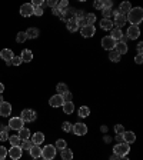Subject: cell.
Wrapping results in <instances>:
<instances>
[{"instance_id": "obj_1", "label": "cell", "mask_w": 143, "mask_h": 160, "mask_svg": "<svg viewBox=\"0 0 143 160\" xmlns=\"http://www.w3.org/2000/svg\"><path fill=\"white\" fill-rule=\"evenodd\" d=\"M126 20L132 23V26H139V23H142L143 20V10L142 7H135L130 9V11L126 16Z\"/></svg>"}, {"instance_id": "obj_2", "label": "cell", "mask_w": 143, "mask_h": 160, "mask_svg": "<svg viewBox=\"0 0 143 160\" xmlns=\"http://www.w3.org/2000/svg\"><path fill=\"white\" fill-rule=\"evenodd\" d=\"M113 150H115V154H117L119 157L128 156V153L130 152V146H129L128 143H117V145L113 147Z\"/></svg>"}, {"instance_id": "obj_3", "label": "cell", "mask_w": 143, "mask_h": 160, "mask_svg": "<svg viewBox=\"0 0 143 160\" xmlns=\"http://www.w3.org/2000/svg\"><path fill=\"white\" fill-rule=\"evenodd\" d=\"M41 156H43V159H54V156H56V147L53 145H47L45 146L43 149H41Z\"/></svg>"}, {"instance_id": "obj_4", "label": "cell", "mask_w": 143, "mask_h": 160, "mask_svg": "<svg viewBox=\"0 0 143 160\" xmlns=\"http://www.w3.org/2000/svg\"><path fill=\"white\" fill-rule=\"evenodd\" d=\"M23 126H24V122H23L20 117H11V119L9 120V129H11V130L19 132L20 129H23Z\"/></svg>"}, {"instance_id": "obj_5", "label": "cell", "mask_w": 143, "mask_h": 160, "mask_svg": "<svg viewBox=\"0 0 143 160\" xmlns=\"http://www.w3.org/2000/svg\"><path fill=\"white\" fill-rule=\"evenodd\" d=\"M20 119L23 122H34L36 120V112L34 110H30V109H24L20 115Z\"/></svg>"}, {"instance_id": "obj_6", "label": "cell", "mask_w": 143, "mask_h": 160, "mask_svg": "<svg viewBox=\"0 0 143 160\" xmlns=\"http://www.w3.org/2000/svg\"><path fill=\"white\" fill-rule=\"evenodd\" d=\"M72 130L76 136H84V134H87V126L84 123H76L75 126L72 127Z\"/></svg>"}, {"instance_id": "obj_7", "label": "cell", "mask_w": 143, "mask_h": 160, "mask_svg": "<svg viewBox=\"0 0 143 160\" xmlns=\"http://www.w3.org/2000/svg\"><path fill=\"white\" fill-rule=\"evenodd\" d=\"M7 154L11 160H19L23 154V150L20 149L19 146H11V149L7 152Z\"/></svg>"}, {"instance_id": "obj_8", "label": "cell", "mask_w": 143, "mask_h": 160, "mask_svg": "<svg viewBox=\"0 0 143 160\" xmlns=\"http://www.w3.org/2000/svg\"><path fill=\"white\" fill-rule=\"evenodd\" d=\"M140 36V29L139 26H129L128 33H126V37L130 39V40H135Z\"/></svg>"}, {"instance_id": "obj_9", "label": "cell", "mask_w": 143, "mask_h": 160, "mask_svg": "<svg viewBox=\"0 0 143 160\" xmlns=\"http://www.w3.org/2000/svg\"><path fill=\"white\" fill-rule=\"evenodd\" d=\"M116 43H117V41H115L112 37H110V36H105V37L102 39V46H103V49H106V50H109V52L115 49Z\"/></svg>"}, {"instance_id": "obj_10", "label": "cell", "mask_w": 143, "mask_h": 160, "mask_svg": "<svg viewBox=\"0 0 143 160\" xmlns=\"http://www.w3.org/2000/svg\"><path fill=\"white\" fill-rule=\"evenodd\" d=\"M80 33H82L83 37H92V36H94V33H96V27H94L93 24H87V26L80 29Z\"/></svg>"}, {"instance_id": "obj_11", "label": "cell", "mask_w": 143, "mask_h": 160, "mask_svg": "<svg viewBox=\"0 0 143 160\" xmlns=\"http://www.w3.org/2000/svg\"><path fill=\"white\" fill-rule=\"evenodd\" d=\"M33 6H32V3H24L20 6V15L23 16V17H29V16L33 15Z\"/></svg>"}, {"instance_id": "obj_12", "label": "cell", "mask_w": 143, "mask_h": 160, "mask_svg": "<svg viewBox=\"0 0 143 160\" xmlns=\"http://www.w3.org/2000/svg\"><path fill=\"white\" fill-rule=\"evenodd\" d=\"M63 97H62V94H54V96L50 97L49 100V104L52 106V107H62L63 106Z\"/></svg>"}, {"instance_id": "obj_13", "label": "cell", "mask_w": 143, "mask_h": 160, "mask_svg": "<svg viewBox=\"0 0 143 160\" xmlns=\"http://www.w3.org/2000/svg\"><path fill=\"white\" fill-rule=\"evenodd\" d=\"M10 113H11V104L10 103H7V102L0 103V116H3V117H9Z\"/></svg>"}, {"instance_id": "obj_14", "label": "cell", "mask_w": 143, "mask_h": 160, "mask_svg": "<svg viewBox=\"0 0 143 160\" xmlns=\"http://www.w3.org/2000/svg\"><path fill=\"white\" fill-rule=\"evenodd\" d=\"M75 13H76V10H75L73 7H67L66 10L62 11L60 19L63 20V22H67V20H70L72 17H75Z\"/></svg>"}, {"instance_id": "obj_15", "label": "cell", "mask_w": 143, "mask_h": 160, "mask_svg": "<svg viewBox=\"0 0 143 160\" xmlns=\"http://www.w3.org/2000/svg\"><path fill=\"white\" fill-rule=\"evenodd\" d=\"M0 57H2L6 63H10V60L15 57V54H13V52H11L10 49H3V50L0 52Z\"/></svg>"}, {"instance_id": "obj_16", "label": "cell", "mask_w": 143, "mask_h": 160, "mask_svg": "<svg viewBox=\"0 0 143 160\" xmlns=\"http://www.w3.org/2000/svg\"><path fill=\"white\" fill-rule=\"evenodd\" d=\"M126 24V16L124 15H117L113 20V26H116V29H120Z\"/></svg>"}, {"instance_id": "obj_17", "label": "cell", "mask_w": 143, "mask_h": 160, "mask_svg": "<svg viewBox=\"0 0 143 160\" xmlns=\"http://www.w3.org/2000/svg\"><path fill=\"white\" fill-rule=\"evenodd\" d=\"M66 27H67V30L70 32V33H75V32H77V30H79V26H77V20H76L75 17H72L70 20H67V22H66Z\"/></svg>"}, {"instance_id": "obj_18", "label": "cell", "mask_w": 143, "mask_h": 160, "mask_svg": "<svg viewBox=\"0 0 143 160\" xmlns=\"http://www.w3.org/2000/svg\"><path fill=\"white\" fill-rule=\"evenodd\" d=\"M115 50H116L120 56H122V54H126L128 50H129L128 43H122V41H119V43H116V46H115Z\"/></svg>"}, {"instance_id": "obj_19", "label": "cell", "mask_w": 143, "mask_h": 160, "mask_svg": "<svg viewBox=\"0 0 143 160\" xmlns=\"http://www.w3.org/2000/svg\"><path fill=\"white\" fill-rule=\"evenodd\" d=\"M130 9H132V4L129 3V2H123V3H120V6H119V9H117V10H119V13H120V15H128L129 11H130Z\"/></svg>"}, {"instance_id": "obj_20", "label": "cell", "mask_w": 143, "mask_h": 160, "mask_svg": "<svg viewBox=\"0 0 143 160\" xmlns=\"http://www.w3.org/2000/svg\"><path fill=\"white\" fill-rule=\"evenodd\" d=\"M43 140H45V134L40 133V132H37V133L33 134V137H32V143L36 146H40L41 143H43Z\"/></svg>"}, {"instance_id": "obj_21", "label": "cell", "mask_w": 143, "mask_h": 160, "mask_svg": "<svg viewBox=\"0 0 143 160\" xmlns=\"http://www.w3.org/2000/svg\"><path fill=\"white\" fill-rule=\"evenodd\" d=\"M123 140H124V143H128V145H130V143H135L136 134L133 133V132H124V133H123Z\"/></svg>"}, {"instance_id": "obj_22", "label": "cell", "mask_w": 143, "mask_h": 160, "mask_svg": "<svg viewBox=\"0 0 143 160\" xmlns=\"http://www.w3.org/2000/svg\"><path fill=\"white\" fill-rule=\"evenodd\" d=\"M29 152H30L32 157H34V159H39V157H41V147H40V146L33 145V146H32V149L29 150Z\"/></svg>"}, {"instance_id": "obj_23", "label": "cell", "mask_w": 143, "mask_h": 160, "mask_svg": "<svg viewBox=\"0 0 143 160\" xmlns=\"http://www.w3.org/2000/svg\"><path fill=\"white\" fill-rule=\"evenodd\" d=\"M63 112L64 115H72V113L75 112V104L72 103V102H67V103H63Z\"/></svg>"}, {"instance_id": "obj_24", "label": "cell", "mask_w": 143, "mask_h": 160, "mask_svg": "<svg viewBox=\"0 0 143 160\" xmlns=\"http://www.w3.org/2000/svg\"><path fill=\"white\" fill-rule=\"evenodd\" d=\"M22 60L23 62H32V59H33V53H32V50H29V49H24L22 52Z\"/></svg>"}, {"instance_id": "obj_25", "label": "cell", "mask_w": 143, "mask_h": 160, "mask_svg": "<svg viewBox=\"0 0 143 160\" xmlns=\"http://www.w3.org/2000/svg\"><path fill=\"white\" fill-rule=\"evenodd\" d=\"M100 29H103V30H112L113 29L112 19H103L102 22H100Z\"/></svg>"}, {"instance_id": "obj_26", "label": "cell", "mask_w": 143, "mask_h": 160, "mask_svg": "<svg viewBox=\"0 0 143 160\" xmlns=\"http://www.w3.org/2000/svg\"><path fill=\"white\" fill-rule=\"evenodd\" d=\"M26 36H27V39H36L39 36V29H36V27H29V29L26 30Z\"/></svg>"}, {"instance_id": "obj_27", "label": "cell", "mask_w": 143, "mask_h": 160, "mask_svg": "<svg viewBox=\"0 0 143 160\" xmlns=\"http://www.w3.org/2000/svg\"><path fill=\"white\" fill-rule=\"evenodd\" d=\"M122 36H123V32H122L120 29L113 27V29H112V36H110V37H112L115 41H117V40H120V39H122Z\"/></svg>"}, {"instance_id": "obj_28", "label": "cell", "mask_w": 143, "mask_h": 160, "mask_svg": "<svg viewBox=\"0 0 143 160\" xmlns=\"http://www.w3.org/2000/svg\"><path fill=\"white\" fill-rule=\"evenodd\" d=\"M17 136H19V139L20 140H29V137H30V132H29V129H24V127H23V129H20L19 130V134H17Z\"/></svg>"}, {"instance_id": "obj_29", "label": "cell", "mask_w": 143, "mask_h": 160, "mask_svg": "<svg viewBox=\"0 0 143 160\" xmlns=\"http://www.w3.org/2000/svg\"><path fill=\"white\" fill-rule=\"evenodd\" d=\"M62 160H73V152L70 149H63L62 150Z\"/></svg>"}, {"instance_id": "obj_30", "label": "cell", "mask_w": 143, "mask_h": 160, "mask_svg": "<svg viewBox=\"0 0 143 160\" xmlns=\"http://www.w3.org/2000/svg\"><path fill=\"white\" fill-rule=\"evenodd\" d=\"M120 54H119V53L116 52V50H115V49H113V50H110V53H109V59L112 60V62H120Z\"/></svg>"}, {"instance_id": "obj_31", "label": "cell", "mask_w": 143, "mask_h": 160, "mask_svg": "<svg viewBox=\"0 0 143 160\" xmlns=\"http://www.w3.org/2000/svg\"><path fill=\"white\" fill-rule=\"evenodd\" d=\"M9 141H10L11 146H19L22 145V140L19 139V136H9Z\"/></svg>"}, {"instance_id": "obj_32", "label": "cell", "mask_w": 143, "mask_h": 160, "mask_svg": "<svg viewBox=\"0 0 143 160\" xmlns=\"http://www.w3.org/2000/svg\"><path fill=\"white\" fill-rule=\"evenodd\" d=\"M90 115V109L87 107V106H82L79 109V116L80 117H87V116Z\"/></svg>"}, {"instance_id": "obj_33", "label": "cell", "mask_w": 143, "mask_h": 160, "mask_svg": "<svg viewBox=\"0 0 143 160\" xmlns=\"http://www.w3.org/2000/svg\"><path fill=\"white\" fill-rule=\"evenodd\" d=\"M27 40V36H26V32H19L17 36H16V41L17 43H24Z\"/></svg>"}, {"instance_id": "obj_34", "label": "cell", "mask_w": 143, "mask_h": 160, "mask_svg": "<svg viewBox=\"0 0 143 160\" xmlns=\"http://www.w3.org/2000/svg\"><path fill=\"white\" fill-rule=\"evenodd\" d=\"M32 146H33V143H32L30 140H23L22 145H20V149L22 150H30Z\"/></svg>"}, {"instance_id": "obj_35", "label": "cell", "mask_w": 143, "mask_h": 160, "mask_svg": "<svg viewBox=\"0 0 143 160\" xmlns=\"http://www.w3.org/2000/svg\"><path fill=\"white\" fill-rule=\"evenodd\" d=\"M67 7H69V2H67V0H62V2H59V3H57V9H59L60 11L66 10Z\"/></svg>"}, {"instance_id": "obj_36", "label": "cell", "mask_w": 143, "mask_h": 160, "mask_svg": "<svg viewBox=\"0 0 143 160\" xmlns=\"http://www.w3.org/2000/svg\"><path fill=\"white\" fill-rule=\"evenodd\" d=\"M54 147H56V149H60V150L66 149V140H63V139H59V140L56 141Z\"/></svg>"}, {"instance_id": "obj_37", "label": "cell", "mask_w": 143, "mask_h": 160, "mask_svg": "<svg viewBox=\"0 0 143 160\" xmlns=\"http://www.w3.org/2000/svg\"><path fill=\"white\" fill-rule=\"evenodd\" d=\"M86 22H87V24H93L94 22H96V15H93V13H89V15H86Z\"/></svg>"}, {"instance_id": "obj_38", "label": "cell", "mask_w": 143, "mask_h": 160, "mask_svg": "<svg viewBox=\"0 0 143 160\" xmlns=\"http://www.w3.org/2000/svg\"><path fill=\"white\" fill-rule=\"evenodd\" d=\"M23 63V60L20 56H15L13 59L10 60V64H13V66H20V64Z\"/></svg>"}, {"instance_id": "obj_39", "label": "cell", "mask_w": 143, "mask_h": 160, "mask_svg": "<svg viewBox=\"0 0 143 160\" xmlns=\"http://www.w3.org/2000/svg\"><path fill=\"white\" fill-rule=\"evenodd\" d=\"M56 90L59 92V94H63L64 92H67V86L64 84V83H59L56 87Z\"/></svg>"}, {"instance_id": "obj_40", "label": "cell", "mask_w": 143, "mask_h": 160, "mask_svg": "<svg viewBox=\"0 0 143 160\" xmlns=\"http://www.w3.org/2000/svg\"><path fill=\"white\" fill-rule=\"evenodd\" d=\"M62 97H63V102L64 103H67V102H72V99H73V94L70 93V92H64L63 94H62Z\"/></svg>"}, {"instance_id": "obj_41", "label": "cell", "mask_w": 143, "mask_h": 160, "mask_svg": "<svg viewBox=\"0 0 143 160\" xmlns=\"http://www.w3.org/2000/svg\"><path fill=\"white\" fill-rule=\"evenodd\" d=\"M86 17V13H84V10H76L75 13V19L76 20H82Z\"/></svg>"}, {"instance_id": "obj_42", "label": "cell", "mask_w": 143, "mask_h": 160, "mask_svg": "<svg viewBox=\"0 0 143 160\" xmlns=\"http://www.w3.org/2000/svg\"><path fill=\"white\" fill-rule=\"evenodd\" d=\"M103 19H112V9H103Z\"/></svg>"}, {"instance_id": "obj_43", "label": "cell", "mask_w": 143, "mask_h": 160, "mask_svg": "<svg viewBox=\"0 0 143 160\" xmlns=\"http://www.w3.org/2000/svg\"><path fill=\"white\" fill-rule=\"evenodd\" d=\"M7 156V149L4 146H0V160H4Z\"/></svg>"}, {"instance_id": "obj_44", "label": "cell", "mask_w": 143, "mask_h": 160, "mask_svg": "<svg viewBox=\"0 0 143 160\" xmlns=\"http://www.w3.org/2000/svg\"><path fill=\"white\" fill-rule=\"evenodd\" d=\"M115 133L116 134H123L124 133V126H122V124H116V126H115Z\"/></svg>"}, {"instance_id": "obj_45", "label": "cell", "mask_w": 143, "mask_h": 160, "mask_svg": "<svg viewBox=\"0 0 143 160\" xmlns=\"http://www.w3.org/2000/svg\"><path fill=\"white\" fill-rule=\"evenodd\" d=\"M72 123H69V122H64L63 124H62V129H63L64 132H66V133H67V132H72Z\"/></svg>"}, {"instance_id": "obj_46", "label": "cell", "mask_w": 143, "mask_h": 160, "mask_svg": "<svg viewBox=\"0 0 143 160\" xmlns=\"http://www.w3.org/2000/svg\"><path fill=\"white\" fill-rule=\"evenodd\" d=\"M43 7H34L33 9V15L34 16H39V17H40V16H43Z\"/></svg>"}, {"instance_id": "obj_47", "label": "cell", "mask_w": 143, "mask_h": 160, "mask_svg": "<svg viewBox=\"0 0 143 160\" xmlns=\"http://www.w3.org/2000/svg\"><path fill=\"white\" fill-rule=\"evenodd\" d=\"M57 3H59V2H56V0H49V2H46V6H49V7H52V9H56Z\"/></svg>"}, {"instance_id": "obj_48", "label": "cell", "mask_w": 143, "mask_h": 160, "mask_svg": "<svg viewBox=\"0 0 143 160\" xmlns=\"http://www.w3.org/2000/svg\"><path fill=\"white\" fill-rule=\"evenodd\" d=\"M112 2L110 0H105V2H102V6H103V9H112ZM102 9V10H103Z\"/></svg>"}, {"instance_id": "obj_49", "label": "cell", "mask_w": 143, "mask_h": 160, "mask_svg": "<svg viewBox=\"0 0 143 160\" xmlns=\"http://www.w3.org/2000/svg\"><path fill=\"white\" fill-rule=\"evenodd\" d=\"M0 140L2 141L9 140V133L7 132H0Z\"/></svg>"}, {"instance_id": "obj_50", "label": "cell", "mask_w": 143, "mask_h": 160, "mask_svg": "<svg viewBox=\"0 0 143 160\" xmlns=\"http://www.w3.org/2000/svg\"><path fill=\"white\" fill-rule=\"evenodd\" d=\"M93 7L96 9V10H102V9H103L102 2H100V0H98V2H94V3H93Z\"/></svg>"}, {"instance_id": "obj_51", "label": "cell", "mask_w": 143, "mask_h": 160, "mask_svg": "<svg viewBox=\"0 0 143 160\" xmlns=\"http://www.w3.org/2000/svg\"><path fill=\"white\" fill-rule=\"evenodd\" d=\"M77 26H79V29H82V27L87 26V22L86 19H82V20H77Z\"/></svg>"}, {"instance_id": "obj_52", "label": "cell", "mask_w": 143, "mask_h": 160, "mask_svg": "<svg viewBox=\"0 0 143 160\" xmlns=\"http://www.w3.org/2000/svg\"><path fill=\"white\" fill-rule=\"evenodd\" d=\"M135 62L137 64H142V62H143V56H142V54H137V56L135 57Z\"/></svg>"}, {"instance_id": "obj_53", "label": "cell", "mask_w": 143, "mask_h": 160, "mask_svg": "<svg viewBox=\"0 0 143 160\" xmlns=\"http://www.w3.org/2000/svg\"><path fill=\"white\" fill-rule=\"evenodd\" d=\"M116 141L117 143H124V140H123V134H116Z\"/></svg>"}, {"instance_id": "obj_54", "label": "cell", "mask_w": 143, "mask_h": 160, "mask_svg": "<svg viewBox=\"0 0 143 160\" xmlns=\"http://www.w3.org/2000/svg\"><path fill=\"white\" fill-rule=\"evenodd\" d=\"M52 11H53V15H54V16H59V17H60V16H62V11L60 10H59V9H52Z\"/></svg>"}, {"instance_id": "obj_55", "label": "cell", "mask_w": 143, "mask_h": 160, "mask_svg": "<svg viewBox=\"0 0 143 160\" xmlns=\"http://www.w3.org/2000/svg\"><path fill=\"white\" fill-rule=\"evenodd\" d=\"M142 50H143V43H139V45H137V52H139V54H142Z\"/></svg>"}, {"instance_id": "obj_56", "label": "cell", "mask_w": 143, "mask_h": 160, "mask_svg": "<svg viewBox=\"0 0 143 160\" xmlns=\"http://www.w3.org/2000/svg\"><path fill=\"white\" fill-rule=\"evenodd\" d=\"M0 132H7V127L4 124H0Z\"/></svg>"}, {"instance_id": "obj_57", "label": "cell", "mask_w": 143, "mask_h": 160, "mask_svg": "<svg viewBox=\"0 0 143 160\" xmlns=\"http://www.w3.org/2000/svg\"><path fill=\"white\" fill-rule=\"evenodd\" d=\"M110 160H119V156H117V154H115V153H113L112 156H110Z\"/></svg>"}, {"instance_id": "obj_58", "label": "cell", "mask_w": 143, "mask_h": 160, "mask_svg": "<svg viewBox=\"0 0 143 160\" xmlns=\"http://www.w3.org/2000/svg\"><path fill=\"white\" fill-rule=\"evenodd\" d=\"M3 90H4V84L3 83H0V93H3Z\"/></svg>"}, {"instance_id": "obj_59", "label": "cell", "mask_w": 143, "mask_h": 160, "mask_svg": "<svg viewBox=\"0 0 143 160\" xmlns=\"http://www.w3.org/2000/svg\"><path fill=\"white\" fill-rule=\"evenodd\" d=\"M119 160H130V159H129L128 156H122V157H119Z\"/></svg>"}, {"instance_id": "obj_60", "label": "cell", "mask_w": 143, "mask_h": 160, "mask_svg": "<svg viewBox=\"0 0 143 160\" xmlns=\"http://www.w3.org/2000/svg\"><path fill=\"white\" fill-rule=\"evenodd\" d=\"M102 132H105V133H106V132H107V127H106V126H102Z\"/></svg>"}, {"instance_id": "obj_61", "label": "cell", "mask_w": 143, "mask_h": 160, "mask_svg": "<svg viewBox=\"0 0 143 160\" xmlns=\"http://www.w3.org/2000/svg\"><path fill=\"white\" fill-rule=\"evenodd\" d=\"M105 141H106V143H109V141H110V137H109V136H106V139H105Z\"/></svg>"}, {"instance_id": "obj_62", "label": "cell", "mask_w": 143, "mask_h": 160, "mask_svg": "<svg viewBox=\"0 0 143 160\" xmlns=\"http://www.w3.org/2000/svg\"><path fill=\"white\" fill-rule=\"evenodd\" d=\"M3 102H4L3 100V96H2V93H0V103H3Z\"/></svg>"}, {"instance_id": "obj_63", "label": "cell", "mask_w": 143, "mask_h": 160, "mask_svg": "<svg viewBox=\"0 0 143 160\" xmlns=\"http://www.w3.org/2000/svg\"><path fill=\"white\" fill-rule=\"evenodd\" d=\"M43 160H49V159H43Z\"/></svg>"}]
</instances>
